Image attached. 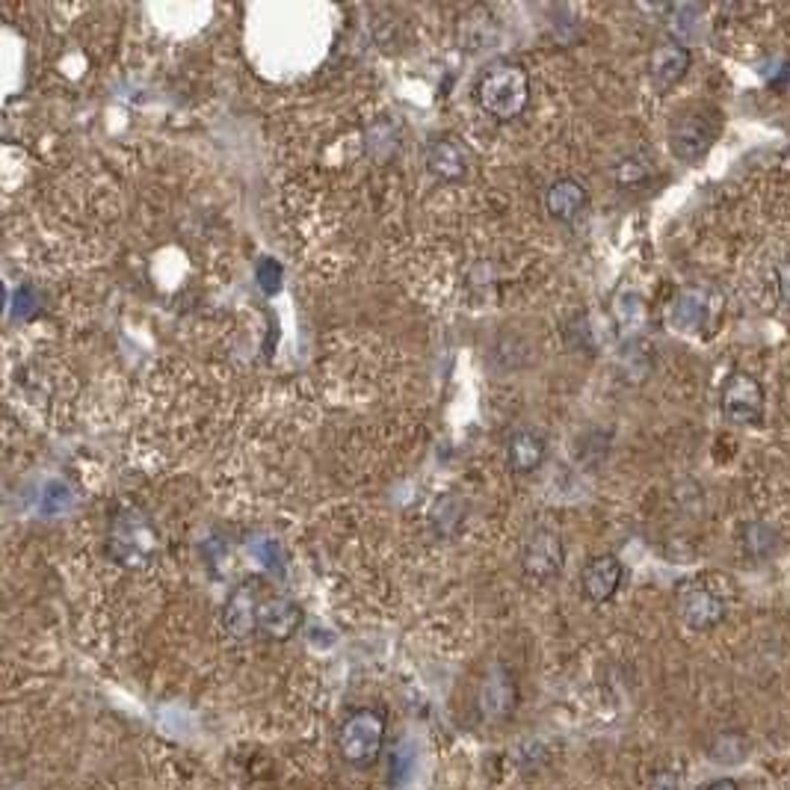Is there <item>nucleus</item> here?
Returning a JSON list of instances; mask_svg holds the SVG:
<instances>
[{
    "label": "nucleus",
    "instance_id": "14",
    "mask_svg": "<svg viewBox=\"0 0 790 790\" xmlns=\"http://www.w3.org/2000/svg\"><path fill=\"white\" fill-rule=\"evenodd\" d=\"M426 166L447 181H460L468 172V151L460 146V139L442 137L426 148Z\"/></svg>",
    "mask_w": 790,
    "mask_h": 790
},
{
    "label": "nucleus",
    "instance_id": "16",
    "mask_svg": "<svg viewBox=\"0 0 790 790\" xmlns=\"http://www.w3.org/2000/svg\"><path fill=\"white\" fill-rule=\"evenodd\" d=\"M497 36L495 19L488 15V10H471L462 19V45L465 51H486V45H492Z\"/></svg>",
    "mask_w": 790,
    "mask_h": 790
},
{
    "label": "nucleus",
    "instance_id": "13",
    "mask_svg": "<svg viewBox=\"0 0 790 790\" xmlns=\"http://www.w3.org/2000/svg\"><path fill=\"white\" fill-rule=\"evenodd\" d=\"M587 187H583V181H578V178H571V175H562V178L551 181L548 190H545V211H548L551 220H578L580 211L587 208Z\"/></svg>",
    "mask_w": 790,
    "mask_h": 790
},
{
    "label": "nucleus",
    "instance_id": "9",
    "mask_svg": "<svg viewBox=\"0 0 790 790\" xmlns=\"http://www.w3.org/2000/svg\"><path fill=\"white\" fill-rule=\"evenodd\" d=\"M303 622V607L296 604L294 598L278 596L270 589L261 601V610H257V636H264L270 643H287L299 634Z\"/></svg>",
    "mask_w": 790,
    "mask_h": 790
},
{
    "label": "nucleus",
    "instance_id": "12",
    "mask_svg": "<svg viewBox=\"0 0 790 790\" xmlns=\"http://www.w3.org/2000/svg\"><path fill=\"white\" fill-rule=\"evenodd\" d=\"M689 63H693L689 48L675 42V39H666L661 45H654V51L649 54V77L657 89H670L678 81H684Z\"/></svg>",
    "mask_w": 790,
    "mask_h": 790
},
{
    "label": "nucleus",
    "instance_id": "1",
    "mask_svg": "<svg viewBox=\"0 0 790 790\" xmlns=\"http://www.w3.org/2000/svg\"><path fill=\"white\" fill-rule=\"evenodd\" d=\"M474 98L497 122L518 119L530 104V74L513 60H497L480 72Z\"/></svg>",
    "mask_w": 790,
    "mask_h": 790
},
{
    "label": "nucleus",
    "instance_id": "7",
    "mask_svg": "<svg viewBox=\"0 0 790 790\" xmlns=\"http://www.w3.org/2000/svg\"><path fill=\"white\" fill-rule=\"evenodd\" d=\"M562 566H566V545H562V536L548 527V524H539L534 534L527 536V545H524L522 554V569L524 575L530 580H554L560 578Z\"/></svg>",
    "mask_w": 790,
    "mask_h": 790
},
{
    "label": "nucleus",
    "instance_id": "17",
    "mask_svg": "<svg viewBox=\"0 0 790 790\" xmlns=\"http://www.w3.org/2000/svg\"><path fill=\"white\" fill-rule=\"evenodd\" d=\"M649 175H652V164H649V157L643 155H625L613 164V178H617V185L628 187V190H631V187L645 185Z\"/></svg>",
    "mask_w": 790,
    "mask_h": 790
},
{
    "label": "nucleus",
    "instance_id": "19",
    "mask_svg": "<svg viewBox=\"0 0 790 790\" xmlns=\"http://www.w3.org/2000/svg\"><path fill=\"white\" fill-rule=\"evenodd\" d=\"M705 790H737V781L735 779H719V781H710Z\"/></svg>",
    "mask_w": 790,
    "mask_h": 790
},
{
    "label": "nucleus",
    "instance_id": "10",
    "mask_svg": "<svg viewBox=\"0 0 790 790\" xmlns=\"http://www.w3.org/2000/svg\"><path fill=\"white\" fill-rule=\"evenodd\" d=\"M675 607H678L681 622L693 631H710L717 628L726 617V604L717 592H710L708 587L702 583H687V587L678 589L675 596Z\"/></svg>",
    "mask_w": 790,
    "mask_h": 790
},
{
    "label": "nucleus",
    "instance_id": "2",
    "mask_svg": "<svg viewBox=\"0 0 790 790\" xmlns=\"http://www.w3.org/2000/svg\"><path fill=\"white\" fill-rule=\"evenodd\" d=\"M388 719L379 708H352L338 726V752L352 767H373L386 749Z\"/></svg>",
    "mask_w": 790,
    "mask_h": 790
},
{
    "label": "nucleus",
    "instance_id": "18",
    "mask_svg": "<svg viewBox=\"0 0 790 790\" xmlns=\"http://www.w3.org/2000/svg\"><path fill=\"white\" fill-rule=\"evenodd\" d=\"M779 294L790 305V261H784L779 267Z\"/></svg>",
    "mask_w": 790,
    "mask_h": 790
},
{
    "label": "nucleus",
    "instance_id": "6",
    "mask_svg": "<svg viewBox=\"0 0 790 790\" xmlns=\"http://www.w3.org/2000/svg\"><path fill=\"white\" fill-rule=\"evenodd\" d=\"M719 409L726 414V421L737 423V426H758L763 421L761 382L746 370L728 373L723 391H719Z\"/></svg>",
    "mask_w": 790,
    "mask_h": 790
},
{
    "label": "nucleus",
    "instance_id": "8",
    "mask_svg": "<svg viewBox=\"0 0 790 790\" xmlns=\"http://www.w3.org/2000/svg\"><path fill=\"white\" fill-rule=\"evenodd\" d=\"M270 592V587L261 578L243 580L234 592L229 596L225 607H222V628L225 634L234 640H249L257 636V610L261 601Z\"/></svg>",
    "mask_w": 790,
    "mask_h": 790
},
{
    "label": "nucleus",
    "instance_id": "3",
    "mask_svg": "<svg viewBox=\"0 0 790 790\" xmlns=\"http://www.w3.org/2000/svg\"><path fill=\"white\" fill-rule=\"evenodd\" d=\"M157 545H160V536H157L155 524L139 509H125L110 522L107 551L125 569H146L148 562L155 560Z\"/></svg>",
    "mask_w": 790,
    "mask_h": 790
},
{
    "label": "nucleus",
    "instance_id": "11",
    "mask_svg": "<svg viewBox=\"0 0 790 790\" xmlns=\"http://www.w3.org/2000/svg\"><path fill=\"white\" fill-rule=\"evenodd\" d=\"M625 580V566L617 554H598L580 571V592L589 604H607Z\"/></svg>",
    "mask_w": 790,
    "mask_h": 790
},
{
    "label": "nucleus",
    "instance_id": "4",
    "mask_svg": "<svg viewBox=\"0 0 790 790\" xmlns=\"http://www.w3.org/2000/svg\"><path fill=\"white\" fill-rule=\"evenodd\" d=\"M719 134L717 113L708 107H687L670 125V148L681 164H696L708 155Z\"/></svg>",
    "mask_w": 790,
    "mask_h": 790
},
{
    "label": "nucleus",
    "instance_id": "15",
    "mask_svg": "<svg viewBox=\"0 0 790 790\" xmlns=\"http://www.w3.org/2000/svg\"><path fill=\"white\" fill-rule=\"evenodd\" d=\"M506 462L515 474H534L545 462V439L536 430H518L506 444Z\"/></svg>",
    "mask_w": 790,
    "mask_h": 790
},
{
    "label": "nucleus",
    "instance_id": "5",
    "mask_svg": "<svg viewBox=\"0 0 790 790\" xmlns=\"http://www.w3.org/2000/svg\"><path fill=\"white\" fill-rule=\"evenodd\" d=\"M477 708L480 717L492 726H504L513 719L515 708H518V684H515L506 663H492L483 672L477 689Z\"/></svg>",
    "mask_w": 790,
    "mask_h": 790
}]
</instances>
